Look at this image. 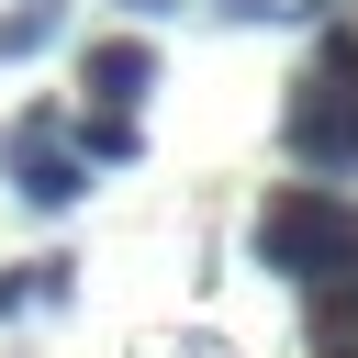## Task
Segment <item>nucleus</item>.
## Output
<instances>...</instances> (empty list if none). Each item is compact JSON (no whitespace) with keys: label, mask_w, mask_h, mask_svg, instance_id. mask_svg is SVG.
<instances>
[{"label":"nucleus","mask_w":358,"mask_h":358,"mask_svg":"<svg viewBox=\"0 0 358 358\" xmlns=\"http://www.w3.org/2000/svg\"><path fill=\"white\" fill-rule=\"evenodd\" d=\"M257 257H268L280 280H302V291L358 280V201H336V190H313V179L268 190V201H257Z\"/></svg>","instance_id":"f257e3e1"},{"label":"nucleus","mask_w":358,"mask_h":358,"mask_svg":"<svg viewBox=\"0 0 358 358\" xmlns=\"http://www.w3.org/2000/svg\"><path fill=\"white\" fill-rule=\"evenodd\" d=\"M280 145L313 168H358V34L313 45V67L291 78V112H280Z\"/></svg>","instance_id":"f03ea898"},{"label":"nucleus","mask_w":358,"mask_h":358,"mask_svg":"<svg viewBox=\"0 0 358 358\" xmlns=\"http://www.w3.org/2000/svg\"><path fill=\"white\" fill-rule=\"evenodd\" d=\"M11 179H22L34 213H67V201L90 190V157H56V145H45V112H22V168H11Z\"/></svg>","instance_id":"7ed1b4c3"},{"label":"nucleus","mask_w":358,"mask_h":358,"mask_svg":"<svg viewBox=\"0 0 358 358\" xmlns=\"http://www.w3.org/2000/svg\"><path fill=\"white\" fill-rule=\"evenodd\" d=\"M78 78H90V101H123V112H134V101L157 90V45L112 34V45H90V67H78Z\"/></svg>","instance_id":"20e7f679"},{"label":"nucleus","mask_w":358,"mask_h":358,"mask_svg":"<svg viewBox=\"0 0 358 358\" xmlns=\"http://www.w3.org/2000/svg\"><path fill=\"white\" fill-rule=\"evenodd\" d=\"M134 145H145V134H134V112H123V101H90V112H78V157H101V168H123Z\"/></svg>","instance_id":"39448f33"},{"label":"nucleus","mask_w":358,"mask_h":358,"mask_svg":"<svg viewBox=\"0 0 358 358\" xmlns=\"http://www.w3.org/2000/svg\"><path fill=\"white\" fill-rule=\"evenodd\" d=\"M56 34V0H22V11H0V56H34Z\"/></svg>","instance_id":"423d86ee"},{"label":"nucleus","mask_w":358,"mask_h":358,"mask_svg":"<svg viewBox=\"0 0 358 358\" xmlns=\"http://www.w3.org/2000/svg\"><path fill=\"white\" fill-rule=\"evenodd\" d=\"M123 11H179V0H123Z\"/></svg>","instance_id":"0eeeda50"},{"label":"nucleus","mask_w":358,"mask_h":358,"mask_svg":"<svg viewBox=\"0 0 358 358\" xmlns=\"http://www.w3.org/2000/svg\"><path fill=\"white\" fill-rule=\"evenodd\" d=\"M224 11H268V0H224Z\"/></svg>","instance_id":"6e6552de"}]
</instances>
